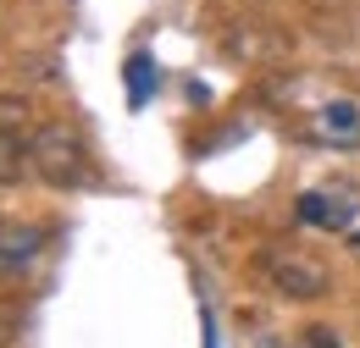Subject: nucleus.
Returning <instances> with one entry per match:
<instances>
[{
  "mask_svg": "<svg viewBox=\"0 0 360 348\" xmlns=\"http://www.w3.org/2000/svg\"><path fill=\"white\" fill-rule=\"evenodd\" d=\"M255 282H266L271 293L288 299V304H311V299H321L333 288V271L316 260V255L294 249V243H266L255 255Z\"/></svg>",
  "mask_w": 360,
  "mask_h": 348,
  "instance_id": "f257e3e1",
  "label": "nucleus"
},
{
  "mask_svg": "<svg viewBox=\"0 0 360 348\" xmlns=\"http://www.w3.org/2000/svg\"><path fill=\"white\" fill-rule=\"evenodd\" d=\"M28 166H34V177H45L50 188H78L89 177V149H84L78 128L39 122L28 133Z\"/></svg>",
  "mask_w": 360,
  "mask_h": 348,
  "instance_id": "f03ea898",
  "label": "nucleus"
},
{
  "mask_svg": "<svg viewBox=\"0 0 360 348\" xmlns=\"http://www.w3.org/2000/svg\"><path fill=\"white\" fill-rule=\"evenodd\" d=\"M360 210V188L355 182H327V188H311L300 194V221L305 227H321V232H344Z\"/></svg>",
  "mask_w": 360,
  "mask_h": 348,
  "instance_id": "7ed1b4c3",
  "label": "nucleus"
},
{
  "mask_svg": "<svg viewBox=\"0 0 360 348\" xmlns=\"http://www.w3.org/2000/svg\"><path fill=\"white\" fill-rule=\"evenodd\" d=\"M39 249H45V227H34V221H6L0 227V271L34 265Z\"/></svg>",
  "mask_w": 360,
  "mask_h": 348,
  "instance_id": "20e7f679",
  "label": "nucleus"
},
{
  "mask_svg": "<svg viewBox=\"0 0 360 348\" xmlns=\"http://www.w3.org/2000/svg\"><path fill=\"white\" fill-rule=\"evenodd\" d=\"M28 166V138H17V133H0V182H17Z\"/></svg>",
  "mask_w": 360,
  "mask_h": 348,
  "instance_id": "39448f33",
  "label": "nucleus"
},
{
  "mask_svg": "<svg viewBox=\"0 0 360 348\" xmlns=\"http://www.w3.org/2000/svg\"><path fill=\"white\" fill-rule=\"evenodd\" d=\"M34 128H39V122L28 116V100H17V94H0V133H17V138H28Z\"/></svg>",
  "mask_w": 360,
  "mask_h": 348,
  "instance_id": "423d86ee",
  "label": "nucleus"
},
{
  "mask_svg": "<svg viewBox=\"0 0 360 348\" xmlns=\"http://www.w3.org/2000/svg\"><path fill=\"white\" fill-rule=\"evenodd\" d=\"M288 348H344V337H338L327 321H316V326H300V337H294Z\"/></svg>",
  "mask_w": 360,
  "mask_h": 348,
  "instance_id": "0eeeda50",
  "label": "nucleus"
},
{
  "mask_svg": "<svg viewBox=\"0 0 360 348\" xmlns=\"http://www.w3.org/2000/svg\"><path fill=\"white\" fill-rule=\"evenodd\" d=\"M327 128L355 133V128H360V105H355V100H338V105H327Z\"/></svg>",
  "mask_w": 360,
  "mask_h": 348,
  "instance_id": "6e6552de",
  "label": "nucleus"
},
{
  "mask_svg": "<svg viewBox=\"0 0 360 348\" xmlns=\"http://www.w3.org/2000/svg\"><path fill=\"white\" fill-rule=\"evenodd\" d=\"M11 326H17V304H11V299H0V343L11 337Z\"/></svg>",
  "mask_w": 360,
  "mask_h": 348,
  "instance_id": "1a4fd4ad",
  "label": "nucleus"
},
{
  "mask_svg": "<svg viewBox=\"0 0 360 348\" xmlns=\"http://www.w3.org/2000/svg\"><path fill=\"white\" fill-rule=\"evenodd\" d=\"M349 243H355V249H360V232H355V238H349Z\"/></svg>",
  "mask_w": 360,
  "mask_h": 348,
  "instance_id": "9d476101",
  "label": "nucleus"
},
{
  "mask_svg": "<svg viewBox=\"0 0 360 348\" xmlns=\"http://www.w3.org/2000/svg\"><path fill=\"white\" fill-rule=\"evenodd\" d=\"M0 227H6V221H0Z\"/></svg>",
  "mask_w": 360,
  "mask_h": 348,
  "instance_id": "9b49d317",
  "label": "nucleus"
}]
</instances>
